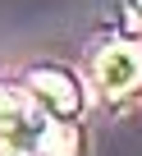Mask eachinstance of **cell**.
I'll return each instance as SVG.
<instances>
[{"label": "cell", "mask_w": 142, "mask_h": 156, "mask_svg": "<svg viewBox=\"0 0 142 156\" xmlns=\"http://www.w3.org/2000/svg\"><path fill=\"white\" fill-rule=\"evenodd\" d=\"M50 115L28 97V87L0 92V156H37Z\"/></svg>", "instance_id": "1"}, {"label": "cell", "mask_w": 142, "mask_h": 156, "mask_svg": "<svg viewBox=\"0 0 142 156\" xmlns=\"http://www.w3.org/2000/svg\"><path fill=\"white\" fill-rule=\"evenodd\" d=\"M23 87H28V97H32L50 119H74V115H83V83H78L69 69L37 64V69H28Z\"/></svg>", "instance_id": "2"}, {"label": "cell", "mask_w": 142, "mask_h": 156, "mask_svg": "<svg viewBox=\"0 0 142 156\" xmlns=\"http://www.w3.org/2000/svg\"><path fill=\"white\" fill-rule=\"evenodd\" d=\"M96 87L106 97H128L142 87V41H110L96 55Z\"/></svg>", "instance_id": "3"}, {"label": "cell", "mask_w": 142, "mask_h": 156, "mask_svg": "<svg viewBox=\"0 0 142 156\" xmlns=\"http://www.w3.org/2000/svg\"><path fill=\"white\" fill-rule=\"evenodd\" d=\"M37 156H83V133L74 119H50L41 142H37Z\"/></svg>", "instance_id": "4"}, {"label": "cell", "mask_w": 142, "mask_h": 156, "mask_svg": "<svg viewBox=\"0 0 142 156\" xmlns=\"http://www.w3.org/2000/svg\"><path fill=\"white\" fill-rule=\"evenodd\" d=\"M133 14H137V19H142V0H133Z\"/></svg>", "instance_id": "5"}]
</instances>
